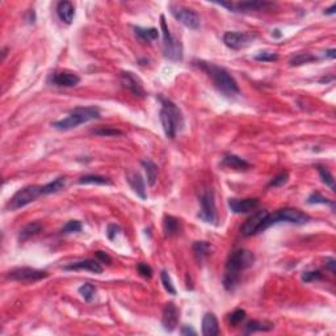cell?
Returning <instances> with one entry per match:
<instances>
[{"instance_id":"6da1fadb","label":"cell","mask_w":336,"mask_h":336,"mask_svg":"<svg viewBox=\"0 0 336 336\" xmlns=\"http://www.w3.org/2000/svg\"><path fill=\"white\" fill-rule=\"evenodd\" d=\"M254 262L255 255L251 251L240 248V250H235L230 255L229 260L226 263L223 280H222V284L226 290L233 291L238 287L242 272L254 265Z\"/></svg>"},{"instance_id":"7a4b0ae2","label":"cell","mask_w":336,"mask_h":336,"mask_svg":"<svg viewBox=\"0 0 336 336\" xmlns=\"http://www.w3.org/2000/svg\"><path fill=\"white\" fill-rule=\"evenodd\" d=\"M193 65L197 66L202 71H205L206 75L212 79L213 86L216 87V90L219 94H222L226 97H234V96L239 95L240 90H239L238 83L226 69L205 61H194Z\"/></svg>"},{"instance_id":"3957f363","label":"cell","mask_w":336,"mask_h":336,"mask_svg":"<svg viewBox=\"0 0 336 336\" xmlns=\"http://www.w3.org/2000/svg\"><path fill=\"white\" fill-rule=\"evenodd\" d=\"M160 101H162L160 122L163 126L164 134L169 140H173L184 125V117L176 104H173L171 100L160 97Z\"/></svg>"},{"instance_id":"277c9868","label":"cell","mask_w":336,"mask_h":336,"mask_svg":"<svg viewBox=\"0 0 336 336\" xmlns=\"http://www.w3.org/2000/svg\"><path fill=\"white\" fill-rule=\"evenodd\" d=\"M97 119H100V109L97 107H78L72 109L65 119L54 121L51 126L55 130L67 131Z\"/></svg>"},{"instance_id":"5b68a950","label":"cell","mask_w":336,"mask_h":336,"mask_svg":"<svg viewBox=\"0 0 336 336\" xmlns=\"http://www.w3.org/2000/svg\"><path fill=\"white\" fill-rule=\"evenodd\" d=\"M310 221V216L298 209L293 208H284V209L277 210L276 213L268 214L266 218L263 222L262 233L265 231L268 227L272 225L280 223V222H288V223H294V225H305Z\"/></svg>"},{"instance_id":"8992f818","label":"cell","mask_w":336,"mask_h":336,"mask_svg":"<svg viewBox=\"0 0 336 336\" xmlns=\"http://www.w3.org/2000/svg\"><path fill=\"white\" fill-rule=\"evenodd\" d=\"M40 196H44V187L42 185H26L24 188L19 189L11 200L7 202V210L8 212H15L24 206L29 205L30 202L38 198Z\"/></svg>"},{"instance_id":"52a82bcc","label":"cell","mask_w":336,"mask_h":336,"mask_svg":"<svg viewBox=\"0 0 336 336\" xmlns=\"http://www.w3.org/2000/svg\"><path fill=\"white\" fill-rule=\"evenodd\" d=\"M160 26H162V33H163V54L164 57L172 62L183 61L184 51H183V45L176 37H173L166 23V17L162 15L160 16Z\"/></svg>"},{"instance_id":"ba28073f","label":"cell","mask_w":336,"mask_h":336,"mask_svg":"<svg viewBox=\"0 0 336 336\" xmlns=\"http://www.w3.org/2000/svg\"><path fill=\"white\" fill-rule=\"evenodd\" d=\"M200 213L197 217L206 223L216 225L218 221L217 209H216V200L214 192L210 189H204L200 194Z\"/></svg>"},{"instance_id":"9c48e42d","label":"cell","mask_w":336,"mask_h":336,"mask_svg":"<svg viewBox=\"0 0 336 336\" xmlns=\"http://www.w3.org/2000/svg\"><path fill=\"white\" fill-rule=\"evenodd\" d=\"M221 7H225L230 11V12H260V11H268L275 7V3H271V1H264V0H248V1H238V3H234V1H221L218 3Z\"/></svg>"},{"instance_id":"30bf717a","label":"cell","mask_w":336,"mask_h":336,"mask_svg":"<svg viewBox=\"0 0 336 336\" xmlns=\"http://www.w3.org/2000/svg\"><path fill=\"white\" fill-rule=\"evenodd\" d=\"M169 12L179 23H181L187 28L193 29V30L200 28V16L194 9L187 8L183 5H169Z\"/></svg>"},{"instance_id":"8fae6325","label":"cell","mask_w":336,"mask_h":336,"mask_svg":"<svg viewBox=\"0 0 336 336\" xmlns=\"http://www.w3.org/2000/svg\"><path fill=\"white\" fill-rule=\"evenodd\" d=\"M49 273L41 269L30 268V266H21V268H15L12 271L8 272L9 280L12 281H19V283H36L42 279H46Z\"/></svg>"},{"instance_id":"7c38bea8","label":"cell","mask_w":336,"mask_h":336,"mask_svg":"<svg viewBox=\"0 0 336 336\" xmlns=\"http://www.w3.org/2000/svg\"><path fill=\"white\" fill-rule=\"evenodd\" d=\"M256 38L255 34L240 32H226L223 34V44L231 50H240L250 46Z\"/></svg>"},{"instance_id":"4fadbf2b","label":"cell","mask_w":336,"mask_h":336,"mask_svg":"<svg viewBox=\"0 0 336 336\" xmlns=\"http://www.w3.org/2000/svg\"><path fill=\"white\" fill-rule=\"evenodd\" d=\"M268 212L265 209L258 210L256 213L252 214L248 219H247L242 226H240V233L243 237H252L256 234L262 233V226L264 219L268 216Z\"/></svg>"},{"instance_id":"5bb4252c","label":"cell","mask_w":336,"mask_h":336,"mask_svg":"<svg viewBox=\"0 0 336 336\" xmlns=\"http://www.w3.org/2000/svg\"><path fill=\"white\" fill-rule=\"evenodd\" d=\"M121 83L125 88L130 91L133 96L136 97H144L146 91L144 88V83L136 74H133L131 71H122L120 75Z\"/></svg>"},{"instance_id":"9a60e30c","label":"cell","mask_w":336,"mask_h":336,"mask_svg":"<svg viewBox=\"0 0 336 336\" xmlns=\"http://www.w3.org/2000/svg\"><path fill=\"white\" fill-rule=\"evenodd\" d=\"M48 83L57 87H75L80 83V78L79 75L71 71H59V72L50 74Z\"/></svg>"},{"instance_id":"2e32d148","label":"cell","mask_w":336,"mask_h":336,"mask_svg":"<svg viewBox=\"0 0 336 336\" xmlns=\"http://www.w3.org/2000/svg\"><path fill=\"white\" fill-rule=\"evenodd\" d=\"M179 319H180L179 309L172 302L166 305L163 309V315H162V324H163L164 330L168 332H172L177 327Z\"/></svg>"},{"instance_id":"e0dca14e","label":"cell","mask_w":336,"mask_h":336,"mask_svg":"<svg viewBox=\"0 0 336 336\" xmlns=\"http://www.w3.org/2000/svg\"><path fill=\"white\" fill-rule=\"evenodd\" d=\"M65 271H90L92 273L100 275L103 273V266L97 260L94 259H84V260H78V262L70 263L63 266Z\"/></svg>"},{"instance_id":"ac0fdd59","label":"cell","mask_w":336,"mask_h":336,"mask_svg":"<svg viewBox=\"0 0 336 336\" xmlns=\"http://www.w3.org/2000/svg\"><path fill=\"white\" fill-rule=\"evenodd\" d=\"M259 206L258 198H230L229 208L235 214H246L255 210Z\"/></svg>"},{"instance_id":"d6986e66","label":"cell","mask_w":336,"mask_h":336,"mask_svg":"<svg viewBox=\"0 0 336 336\" xmlns=\"http://www.w3.org/2000/svg\"><path fill=\"white\" fill-rule=\"evenodd\" d=\"M126 181L131 187V189L137 193V196H140L142 200L147 198L146 194V184H144V177L141 176V173L136 172V171H129L126 173Z\"/></svg>"},{"instance_id":"ffe728a7","label":"cell","mask_w":336,"mask_h":336,"mask_svg":"<svg viewBox=\"0 0 336 336\" xmlns=\"http://www.w3.org/2000/svg\"><path fill=\"white\" fill-rule=\"evenodd\" d=\"M57 15L58 17L61 19V21H63L65 24L70 25L71 23H72V20H74L75 16V8L74 5H72V3L66 1V0L59 1L57 5Z\"/></svg>"},{"instance_id":"44dd1931","label":"cell","mask_w":336,"mask_h":336,"mask_svg":"<svg viewBox=\"0 0 336 336\" xmlns=\"http://www.w3.org/2000/svg\"><path fill=\"white\" fill-rule=\"evenodd\" d=\"M219 334L218 320L213 312H208L202 318V335L204 336H217Z\"/></svg>"},{"instance_id":"7402d4cb","label":"cell","mask_w":336,"mask_h":336,"mask_svg":"<svg viewBox=\"0 0 336 336\" xmlns=\"http://www.w3.org/2000/svg\"><path fill=\"white\" fill-rule=\"evenodd\" d=\"M222 166L227 168H233V169H238V171H246L248 168H251V164L244 160L243 158L238 155H233L229 154L222 159Z\"/></svg>"},{"instance_id":"603a6c76","label":"cell","mask_w":336,"mask_h":336,"mask_svg":"<svg viewBox=\"0 0 336 336\" xmlns=\"http://www.w3.org/2000/svg\"><path fill=\"white\" fill-rule=\"evenodd\" d=\"M275 328V324L266 320H251L244 326L246 334H255V332H268Z\"/></svg>"},{"instance_id":"cb8c5ba5","label":"cell","mask_w":336,"mask_h":336,"mask_svg":"<svg viewBox=\"0 0 336 336\" xmlns=\"http://www.w3.org/2000/svg\"><path fill=\"white\" fill-rule=\"evenodd\" d=\"M134 34L144 42L155 41L159 38V30L156 28H141V26H134Z\"/></svg>"},{"instance_id":"d4e9b609","label":"cell","mask_w":336,"mask_h":336,"mask_svg":"<svg viewBox=\"0 0 336 336\" xmlns=\"http://www.w3.org/2000/svg\"><path fill=\"white\" fill-rule=\"evenodd\" d=\"M142 167H144V172H146V177H147V184L150 187H154L158 179V167L156 164L150 159L142 160Z\"/></svg>"},{"instance_id":"484cf974","label":"cell","mask_w":336,"mask_h":336,"mask_svg":"<svg viewBox=\"0 0 336 336\" xmlns=\"http://www.w3.org/2000/svg\"><path fill=\"white\" fill-rule=\"evenodd\" d=\"M163 230L167 237H173L180 231V222L172 216H164Z\"/></svg>"},{"instance_id":"4316f807","label":"cell","mask_w":336,"mask_h":336,"mask_svg":"<svg viewBox=\"0 0 336 336\" xmlns=\"http://www.w3.org/2000/svg\"><path fill=\"white\" fill-rule=\"evenodd\" d=\"M193 254H194V258L198 263H202L208 258V255L210 252V244L208 242H204V240H198V242L193 243Z\"/></svg>"},{"instance_id":"83f0119b","label":"cell","mask_w":336,"mask_h":336,"mask_svg":"<svg viewBox=\"0 0 336 336\" xmlns=\"http://www.w3.org/2000/svg\"><path fill=\"white\" fill-rule=\"evenodd\" d=\"M41 230H42L41 223H38V222L29 223V225L24 226V227L20 230V233H19V240H20V242H25V240H28L29 238L34 237L36 234L40 233Z\"/></svg>"},{"instance_id":"f1b7e54d","label":"cell","mask_w":336,"mask_h":336,"mask_svg":"<svg viewBox=\"0 0 336 336\" xmlns=\"http://www.w3.org/2000/svg\"><path fill=\"white\" fill-rule=\"evenodd\" d=\"M79 184H97V185H112V181L108 177L98 176V175H86L82 176L78 181Z\"/></svg>"},{"instance_id":"f546056e","label":"cell","mask_w":336,"mask_h":336,"mask_svg":"<svg viewBox=\"0 0 336 336\" xmlns=\"http://www.w3.org/2000/svg\"><path fill=\"white\" fill-rule=\"evenodd\" d=\"M315 61H318V58H316L315 55H312V54L298 53L297 55H294V57L291 58L290 61H289V63H290V66L297 67V66L306 65V63H310V62H315Z\"/></svg>"},{"instance_id":"4dcf8cb0","label":"cell","mask_w":336,"mask_h":336,"mask_svg":"<svg viewBox=\"0 0 336 336\" xmlns=\"http://www.w3.org/2000/svg\"><path fill=\"white\" fill-rule=\"evenodd\" d=\"M308 204L310 205H314V204H323V205H330L331 206L332 212H335V201L328 200L327 197L322 196L320 193H312L310 194L308 198Z\"/></svg>"},{"instance_id":"1f68e13d","label":"cell","mask_w":336,"mask_h":336,"mask_svg":"<svg viewBox=\"0 0 336 336\" xmlns=\"http://www.w3.org/2000/svg\"><path fill=\"white\" fill-rule=\"evenodd\" d=\"M316 169H318V172H319L320 175V179H322V181H323L324 184L327 185V187H330L331 191H335V180H334V176L330 173V171H328L327 168L322 167V166H316Z\"/></svg>"},{"instance_id":"d6a6232c","label":"cell","mask_w":336,"mask_h":336,"mask_svg":"<svg viewBox=\"0 0 336 336\" xmlns=\"http://www.w3.org/2000/svg\"><path fill=\"white\" fill-rule=\"evenodd\" d=\"M95 293H96V288L92 284H83L82 287L79 288V294L82 295L86 302H91L94 299Z\"/></svg>"},{"instance_id":"836d02e7","label":"cell","mask_w":336,"mask_h":336,"mask_svg":"<svg viewBox=\"0 0 336 336\" xmlns=\"http://www.w3.org/2000/svg\"><path fill=\"white\" fill-rule=\"evenodd\" d=\"M82 222L76 221V219H71L66 223L63 227H62L61 233L62 234H72V233H79L82 231Z\"/></svg>"},{"instance_id":"e575fe53","label":"cell","mask_w":336,"mask_h":336,"mask_svg":"<svg viewBox=\"0 0 336 336\" xmlns=\"http://www.w3.org/2000/svg\"><path fill=\"white\" fill-rule=\"evenodd\" d=\"M160 280H162V284H163L164 289H166L169 294H172V295L176 294V289H175V287H173L171 276L168 275L167 271L160 272Z\"/></svg>"},{"instance_id":"d590c367","label":"cell","mask_w":336,"mask_h":336,"mask_svg":"<svg viewBox=\"0 0 336 336\" xmlns=\"http://www.w3.org/2000/svg\"><path fill=\"white\" fill-rule=\"evenodd\" d=\"M288 180H289V173L287 171L281 172L268 183V188H279V187H283L284 184H287Z\"/></svg>"},{"instance_id":"8d00e7d4","label":"cell","mask_w":336,"mask_h":336,"mask_svg":"<svg viewBox=\"0 0 336 336\" xmlns=\"http://www.w3.org/2000/svg\"><path fill=\"white\" fill-rule=\"evenodd\" d=\"M95 136L100 137H116V136H122V131L113 129V127H107V129H95L91 131Z\"/></svg>"},{"instance_id":"74e56055","label":"cell","mask_w":336,"mask_h":336,"mask_svg":"<svg viewBox=\"0 0 336 336\" xmlns=\"http://www.w3.org/2000/svg\"><path fill=\"white\" fill-rule=\"evenodd\" d=\"M244 319H246V312L242 310V309H237V310L231 312L229 316L230 323L233 324V326H238V324L242 323Z\"/></svg>"},{"instance_id":"f35d334b","label":"cell","mask_w":336,"mask_h":336,"mask_svg":"<svg viewBox=\"0 0 336 336\" xmlns=\"http://www.w3.org/2000/svg\"><path fill=\"white\" fill-rule=\"evenodd\" d=\"M254 58L255 61L259 62H276L279 59V55L276 53H271V51H260Z\"/></svg>"},{"instance_id":"ab89813d","label":"cell","mask_w":336,"mask_h":336,"mask_svg":"<svg viewBox=\"0 0 336 336\" xmlns=\"http://www.w3.org/2000/svg\"><path fill=\"white\" fill-rule=\"evenodd\" d=\"M322 273L319 271H309L304 272L302 273V281L305 283H312V281H318V280H322Z\"/></svg>"},{"instance_id":"60d3db41","label":"cell","mask_w":336,"mask_h":336,"mask_svg":"<svg viewBox=\"0 0 336 336\" xmlns=\"http://www.w3.org/2000/svg\"><path fill=\"white\" fill-rule=\"evenodd\" d=\"M120 231H121V229H120L119 225H116V223H111V225L108 226V229H107L108 239H109V240H115L116 237L120 234Z\"/></svg>"},{"instance_id":"b9f144b4","label":"cell","mask_w":336,"mask_h":336,"mask_svg":"<svg viewBox=\"0 0 336 336\" xmlns=\"http://www.w3.org/2000/svg\"><path fill=\"white\" fill-rule=\"evenodd\" d=\"M138 272H140L141 276H144L146 279H150L152 276V269L151 266L146 264V263H141L138 264Z\"/></svg>"},{"instance_id":"7bdbcfd3","label":"cell","mask_w":336,"mask_h":336,"mask_svg":"<svg viewBox=\"0 0 336 336\" xmlns=\"http://www.w3.org/2000/svg\"><path fill=\"white\" fill-rule=\"evenodd\" d=\"M324 265H326V269L331 272V273H335V268H336V260L334 258H326L324 260Z\"/></svg>"},{"instance_id":"ee69618b","label":"cell","mask_w":336,"mask_h":336,"mask_svg":"<svg viewBox=\"0 0 336 336\" xmlns=\"http://www.w3.org/2000/svg\"><path fill=\"white\" fill-rule=\"evenodd\" d=\"M96 256H97L101 262H105L107 264H111V262H112L111 256H109L108 254H105V252H103V251H97V252H96Z\"/></svg>"},{"instance_id":"f6af8a7d","label":"cell","mask_w":336,"mask_h":336,"mask_svg":"<svg viewBox=\"0 0 336 336\" xmlns=\"http://www.w3.org/2000/svg\"><path fill=\"white\" fill-rule=\"evenodd\" d=\"M181 335H197V331L194 328H192L191 326H184V327L180 330Z\"/></svg>"},{"instance_id":"bcb514c9","label":"cell","mask_w":336,"mask_h":336,"mask_svg":"<svg viewBox=\"0 0 336 336\" xmlns=\"http://www.w3.org/2000/svg\"><path fill=\"white\" fill-rule=\"evenodd\" d=\"M26 21H28L29 24H34V21H36V13H34V11H33V9H29L28 11V15H26Z\"/></svg>"},{"instance_id":"7dc6e473","label":"cell","mask_w":336,"mask_h":336,"mask_svg":"<svg viewBox=\"0 0 336 336\" xmlns=\"http://www.w3.org/2000/svg\"><path fill=\"white\" fill-rule=\"evenodd\" d=\"M336 12V4H332L330 8L324 9V15H334Z\"/></svg>"},{"instance_id":"c3c4849f","label":"cell","mask_w":336,"mask_h":336,"mask_svg":"<svg viewBox=\"0 0 336 336\" xmlns=\"http://www.w3.org/2000/svg\"><path fill=\"white\" fill-rule=\"evenodd\" d=\"M326 57L331 58V59H334V58L336 57V50L335 49H330L326 51Z\"/></svg>"},{"instance_id":"681fc988","label":"cell","mask_w":336,"mask_h":336,"mask_svg":"<svg viewBox=\"0 0 336 336\" xmlns=\"http://www.w3.org/2000/svg\"><path fill=\"white\" fill-rule=\"evenodd\" d=\"M275 37H281V33H280L279 29H276L275 30Z\"/></svg>"}]
</instances>
